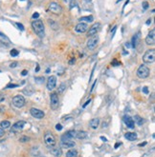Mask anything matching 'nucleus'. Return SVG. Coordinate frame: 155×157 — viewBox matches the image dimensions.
Returning <instances> with one entry per match:
<instances>
[{"label":"nucleus","mask_w":155,"mask_h":157,"mask_svg":"<svg viewBox=\"0 0 155 157\" xmlns=\"http://www.w3.org/2000/svg\"><path fill=\"white\" fill-rule=\"evenodd\" d=\"M32 28L34 30L35 34L39 38H43L45 35V28H44L43 22L41 20H34L32 22Z\"/></svg>","instance_id":"nucleus-1"},{"label":"nucleus","mask_w":155,"mask_h":157,"mask_svg":"<svg viewBox=\"0 0 155 157\" xmlns=\"http://www.w3.org/2000/svg\"><path fill=\"white\" fill-rule=\"evenodd\" d=\"M143 61L146 64H151L155 61V50L154 49H150L148 51L145 52V54L143 55Z\"/></svg>","instance_id":"nucleus-2"},{"label":"nucleus","mask_w":155,"mask_h":157,"mask_svg":"<svg viewBox=\"0 0 155 157\" xmlns=\"http://www.w3.org/2000/svg\"><path fill=\"white\" fill-rule=\"evenodd\" d=\"M149 72H150L149 69L145 66V65H141L138 68V70H137V76L139 78L145 79V78L149 76Z\"/></svg>","instance_id":"nucleus-3"},{"label":"nucleus","mask_w":155,"mask_h":157,"mask_svg":"<svg viewBox=\"0 0 155 157\" xmlns=\"http://www.w3.org/2000/svg\"><path fill=\"white\" fill-rule=\"evenodd\" d=\"M49 11L52 13V14H56V15H58L62 13V7L61 5H59L57 2H51L50 5H49Z\"/></svg>","instance_id":"nucleus-4"},{"label":"nucleus","mask_w":155,"mask_h":157,"mask_svg":"<svg viewBox=\"0 0 155 157\" xmlns=\"http://www.w3.org/2000/svg\"><path fill=\"white\" fill-rule=\"evenodd\" d=\"M13 105L16 108H22L25 105V98L22 95H16L13 98Z\"/></svg>","instance_id":"nucleus-5"},{"label":"nucleus","mask_w":155,"mask_h":157,"mask_svg":"<svg viewBox=\"0 0 155 157\" xmlns=\"http://www.w3.org/2000/svg\"><path fill=\"white\" fill-rule=\"evenodd\" d=\"M50 105H51V108L55 110L58 108V105H59V99H58V96L56 92H53L51 96H50Z\"/></svg>","instance_id":"nucleus-6"},{"label":"nucleus","mask_w":155,"mask_h":157,"mask_svg":"<svg viewBox=\"0 0 155 157\" xmlns=\"http://www.w3.org/2000/svg\"><path fill=\"white\" fill-rule=\"evenodd\" d=\"M44 140H45L46 145L49 146V147H53V146L56 145V138H55V136H54L51 132L45 133V135H44Z\"/></svg>","instance_id":"nucleus-7"},{"label":"nucleus","mask_w":155,"mask_h":157,"mask_svg":"<svg viewBox=\"0 0 155 157\" xmlns=\"http://www.w3.org/2000/svg\"><path fill=\"white\" fill-rule=\"evenodd\" d=\"M30 113L31 115L34 117V118L36 119H42L45 116V113H44L42 110H40L38 109H35V108H32V109H30Z\"/></svg>","instance_id":"nucleus-8"},{"label":"nucleus","mask_w":155,"mask_h":157,"mask_svg":"<svg viewBox=\"0 0 155 157\" xmlns=\"http://www.w3.org/2000/svg\"><path fill=\"white\" fill-rule=\"evenodd\" d=\"M145 43L148 45V46H153L155 44V31L154 30H151L147 36L145 37Z\"/></svg>","instance_id":"nucleus-9"},{"label":"nucleus","mask_w":155,"mask_h":157,"mask_svg":"<svg viewBox=\"0 0 155 157\" xmlns=\"http://www.w3.org/2000/svg\"><path fill=\"white\" fill-rule=\"evenodd\" d=\"M100 28H101V24L100 23H96L94 24L91 28L89 29V31H88V37H92V36H95L96 34L98 33V32L100 31Z\"/></svg>","instance_id":"nucleus-10"},{"label":"nucleus","mask_w":155,"mask_h":157,"mask_svg":"<svg viewBox=\"0 0 155 157\" xmlns=\"http://www.w3.org/2000/svg\"><path fill=\"white\" fill-rule=\"evenodd\" d=\"M87 29H88L87 23L80 22V23L75 27V32L78 33H85V32L87 31Z\"/></svg>","instance_id":"nucleus-11"},{"label":"nucleus","mask_w":155,"mask_h":157,"mask_svg":"<svg viewBox=\"0 0 155 157\" xmlns=\"http://www.w3.org/2000/svg\"><path fill=\"white\" fill-rule=\"evenodd\" d=\"M57 85V78L56 76H50L47 80V89L49 90H52L55 89V87Z\"/></svg>","instance_id":"nucleus-12"},{"label":"nucleus","mask_w":155,"mask_h":157,"mask_svg":"<svg viewBox=\"0 0 155 157\" xmlns=\"http://www.w3.org/2000/svg\"><path fill=\"white\" fill-rule=\"evenodd\" d=\"M26 125V122L25 121H18L13 126L12 128V132H17V131H20L22 128H24V126Z\"/></svg>","instance_id":"nucleus-13"},{"label":"nucleus","mask_w":155,"mask_h":157,"mask_svg":"<svg viewBox=\"0 0 155 157\" xmlns=\"http://www.w3.org/2000/svg\"><path fill=\"white\" fill-rule=\"evenodd\" d=\"M98 40L99 38L97 36H92L91 38H89V40L87 41V48L89 50H94L95 47L98 45Z\"/></svg>","instance_id":"nucleus-14"},{"label":"nucleus","mask_w":155,"mask_h":157,"mask_svg":"<svg viewBox=\"0 0 155 157\" xmlns=\"http://www.w3.org/2000/svg\"><path fill=\"white\" fill-rule=\"evenodd\" d=\"M124 122H125V124H126V126L127 128H134V127H135V123H134L133 118L130 117V116H128V115H126L124 117Z\"/></svg>","instance_id":"nucleus-15"},{"label":"nucleus","mask_w":155,"mask_h":157,"mask_svg":"<svg viewBox=\"0 0 155 157\" xmlns=\"http://www.w3.org/2000/svg\"><path fill=\"white\" fill-rule=\"evenodd\" d=\"M76 135H77L76 130H69L68 132H66L61 136V141L62 140H72L73 138H76Z\"/></svg>","instance_id":"nucleus-16"},{"label":"nucleus","mask_w":155,"mask_h":157,"mask_svg":"<svg viewBox=\"0 0 155 157\" xmlns=\"http://www.w3.org/2000/svg\"><path fill=\"white\" fill-rule=\"evenodd\" d=\"M60 146L64 148H71V147H74L76 146V143L73 140H62L60 143Z\"/></svg>","instance_id":"nucleus-17"},{"label":"nucleus","mask_w":155,"mask_h":157,"mask_svg":"<svg viewBox=\"0 0 155 157\" xmlns=\"http://www.w3.org/2000/svg\"><path fill=\"white\" fill-rule=\"evenodd\" d=\"M49 150H50V152H51L53 155H55V156L59 157L61 155V149H60L59 147H54V146H53V147H51V148H49Z\"/></svg>","instance_id":"nucleus-18"},{"label":"nucleus","mask_w":155,"mask_h":157,"mask_svg":"<svg viewBox=\"0 0 155 157\" xmlns=\"http://www.w3.org/2000/svg\"><path fill=\"white\" fill-rule=\"evenodd\" d=\"M99 125H100V119L99 118H93L89 122V126L94 129H96L99 127Z\"/></svg>","instance_id":"nucleus-19"},{"label":"nucleus","mask_w":155,"mask_h":157,"mask_svg":"<svg viewBox=\"0 0 155 157\" xmlns=\"http://www.w3.org/2000/svg\"><path fill=\"white\" fill-rule=\"evenodd\" d=\"M125 137L128 141H135L137 139V134L135 132H127L125 134Z\"/></svg>","instance_id":"nucleus-20"},{"label":"nucleus","mask_w":155,"mask_h":157,"mask_svg":"<svg viewBox=\"0 0 155 157\" xmlns=\"http://www.w3.org/2000/svg\"><path fill=\"white\" fill-rule=\"evenodd\" d=\"M79 20H80V22H83V23H90V22H92L93 20H94V17H93L92 15L83 16V17H81Z\"/></svg>","instance_id":"nucleus-21"},{"label":"nucleus","mask_w":155,"mask_h":157,"mask_svg":"<svg viewBox=\"0 0 155 157\" xmlns=\"http://www.w3.org/2000/svg\"><path fill=\"white\" fill-rule=\"evenodd\" d=\"M140 36H141V33L139 32V33H137L135 34V35H134V36L132 37L131 43H132V47H133V48H135V47H136V45H137V42H138L137 40H138V39L140 38Z\"/></svg>","instance_id":"nucleus-22"},{"label":"nucleus","mask_w":155,"mask_h":157,"mask_svg":"<svg viewBox=\"0 0 155 157\" xmlns=\"http://www.w3.org/2000/svg\"><path fill=\"white\" fill-rule=\"evenodd\" d=\"M66 157H78V151L74 148H71L66 152Z\"/></svg>","instance_id":"nucleus-23"},{"label":"nucleus","mask_w":155,"mask_h":157,"mask_svg":"<svg viewBox=\"0 0 155 157\" xmlns=\"http://www.w3.org/2000/svg\"><path fill=\"white\" fill-rule=\"evenodd\" d=\"M86 137H87V133L85 132V131H83V130H82V131H77L76 138L83 140V139H85Z\"/></svg>","instance_id":"nucleus-24"},{"label":"nucleus","mask_w":155,"mask_h":157,"mask_svg":"<svg viewBox=\"0 0 155 157\" xmlns=\"http://www.w3.org/2000/svg\"><path fill=\"white\" fill-rule=\"evenodd\" d=\"M134 123H136L138 126H142L143 125V123H144V120H143V118L142 117H140L139 115H135V117H134Z\"/></svg>","instance_id":"nucleus-25"},{"label":"nucleus","mask_w":155,"mask_h":157,"mask_svg":"<svg viewBox=\"0 0 155 157\" xmlns=\"http://www.w3.org/2000/svg\"><path fill=\"white\" fill-rule=\"evenodd\" d=\"M0 126H1V128H10L11 123L9 122V121L5 120V121H2V122L0 123Z\"/></svg>","instance_id":"nucleus-26"},{"label":"nucleus","mask_w":155,"mask_h":157,"mask_svg":"<svg viewBox=\"0 0 155 157\" xmlns=\"http://www.w3.org/2000/svg\"><path fill=\"white\" fill-rule=\"evenodd\" d=\"M48 23L50 24V27H52V29H54V30H58V25L57 22H55L53 20H50V19H49Z\"/></svg>","instance_id":"nucleus-27"},{"label":"nucleus","mask_w":155,"mask_h":157,"mask_svg":"<svg viewBox=\"0 0 155 157\" xmlns=\"http://www.w3.org/2000/svg\"><path fill=\"white\" fill-rule=\"evenodd\" d=\"M64 90H66V84L65 83H61L60 86H59V88H58V92L59 93H62Z\"/></svg>","instance_id":"nucleus-28"},{"label":"nucleus","mask_w":155,"mask_h":157,"mask_svg":"<svg viewBox=\"0 0 155 157\" xmlns=\"http://www.w3.org/2000/svg\"><path fill=\"white\" fill-rule=\"evenodd\" d=\"M0 39H2V40H3V42H10L9 38L7 37L6 35H4L2 33H0Z\"/></svg>","instance_id":"nucleus-29"},{"label":"nucleus","mask_w":155,"mask_h":157,"mask_svg":"<svg viewBox=\"0 0 155 157\" xmlns=\"http://www.w3.org/2000/svg\"><path fill=\"white\" fill-rule=\"evenodd\" d=\"M10 53H11V55H12L13 57H16L17 55H18V53H19V52H18V51H17V50H15V49H13V50L11 51Z\"/></svg>","instance_id":"nucleus-30"},{"label":"nucleus","mask_w":155,"mask_h":157,"mask_svg":"<svg viewBox=\"0 0 155 157\" xmlns=\"http://www.w3.org/2000/svg\"><path fill=\"white\" fill-rule=\"evenodd\" d=\"M30 140V138L28 137V136H21V137L19 138V141L21 143H25V142H28Z\"/></svg>","instance_id":"nucleus-31"},{"label":"nucleus","mask_w":155,"mask_h":157,"mask_svg":"<svg viewBox=\"0 0 155 157\" xmlns=\"http://www.w3.org/2000/svg\"><path fill=\"white\" fill-rule=\"evenodd\" d=\"M18 85H16V84H9V85H7V89H15V88H17Z\"/></svg>","instance_id":"nucleus-32"},{"label":"nucleus","mask_w":155,"mask_h":157,"mask_svg":"<svg viewBox=\"0 0 155 157\" xmlns=\"http://www.w3.org/2000/svg\"><path fill=\"white\" fill-rule=\"evenodd\" d=\"M39 17V14L38 13H34V14H33V16H32V18L34 19V20H37Z\"/></svg>","instance_id":"nucleus-33"},{"label":"nucleus","mask_w":155,"mask_h":157,"mask_svg":"<svg viewBox=\"0 0 155 157\" xmlns=\"http://www.w3.org/2000/svg\"><path fill=\"white\" fill-rule=\"evenodd\" d=\"M15 25L17 26V28L18 29H20L21 31H24V27H23V25L21 23H15Z\"/></svg>","instance_id":"nucleus-34"},{"label":"nucleus","mask_w":155,"mask_h":157,"mask_svg":"<svg viewBox=\"0 0 155 157\" xmlns=\"http://www.w3.org/2000/svg\"><path fill=\"white\" fill-rule=\"evenodd\" d=\"M143 92L145 94H148V89H147V87H144L143 88Z\"/></svg>","instance_id":"nucleus-35"},{"label":"nucleus","mask_w":155,"mask_h":157,"mask_svg":"<svg viewBox=\"0 0 155 157\" xmlns=\"http://www.w3.org/2000/svg\"><path fill=\"white\" fill-rule=\"evenodd\" d=\"M147 8H148V4H147V2H143V9L146 10Z\"/></svg>","instance_id":"nucleus-36"},{"label":"nucleus","mask_w":155,"mask_h":157,"mask_svg":"<svg viewBox=\"0 0 155 157\" xmlns=\"http://www.w3.org/2000/svg\"><path fill=\"white\" fill-rule=\"evenodd\" d=\"M4 134H5V130H4V128H0V137H2Z\"/></svg>","instance_id":"nucleus-37"},{"label":"nucleus","mask_w":155,"mask_h":157,"mask_svg":"<svg viewBox=\"0 0 155 157\" xmlns=\"http://www.w3.org/2000/svg\"><path fill=\"white\" fill-rule=\"evenodd\" d=\"M56 128H57L58 130H61V129H62V126H61L60 124H58V125L56 126Z\"/></svg>","instance_id":"nucleus-38"},{"label":"nucleus","mask_w":155,"mask_h":157,"mask_svg":"<svg viewBox=\"0 0 155 157\" xmlns=\"http://www.w3.org/2000/svg\"><path fill=\"white\" fill-rule=\"evenodd\" d=\"M35 81H37V82H39V83H41L42 81H44V78H42V77H37V78H35Z\"/></svg>","instance_id":"nucleus-39"},{"label":"nucleus","mask_w":155,"mask_h":157,"mask_svg":"<svg viewBox=\"0 0 155 157\" xmlns=\"http://www.w3.org/2000/svg\"><path fill=\"white\" fill-rule=\"evenodd\" d=\"M96 84H97V80L94 82V84L92 85V87H91V90H90V92H92L93 90H94V88H95V86H96Z\"/></svg>","instance_id":"nucleus-40"},{"label":"nucleus","mask_w":155,"mask_h":157,"mask_svg":"<svg viewBox=\"0 0 155 157\" xmlns=\"http://www.w3.org/2000/svg\"><path fill=\"white\" fill-rule=\"evenodd\" d=\"M16 66H17V63H16V62H14V63H12L10 65L11 68H15Z\"/></svg>","instance_id":"nucleus-41"},{"label":"nucleus","mask_w":155,"mask_h":157,"mask_svg":"<svg viewBox=\"0 0 155 157\" xmlns=\"http://www.w3.org/2000/svg\"><path fill=\"white\" fill-rule=\"evenodd\" d=\"M90 102H91V99L87 100V101H86V103H85V104H84V105H83V109H84V108H85V107H86V106H87V105L89 104Z\"/></svg>","instance_id":"nucleus-42"},{"label":"nucleus","mask_w":155,"mask_h":157,"mask_svg":"<svg viewBox=\"0 0 155 157\" xmlns=\"http://www.w3.org/2000/svg\"><path fill=\"white\" fill-rule=\"evenodd\" d=\"M4 100H5V97H4V95L0 94V103H1V102H3Z\"/></svg>","instance_id":"nucleus-43"},{"label":"nucleus","mask_w":155,"mask_h":157,"mask_svg":"<svg viewBox=\"0 0 155 157\" xmlns=\"http://www.w3.org/2000/svg\"><path fill=\"white\" fill-rule=\"evenodd\" d=\"M21 74H22V75H23V76L27 75V74H28V71H26V70H24V71H22V72H21Z\"/></svg>","instance_id":"nucleus-44"},{"label":"nucleus","mask_w":155,"mask_h":157,"mask_svg":"<svg viewBox=\"0 0 155 157\" xmlns=\"http://www.w3.org/2000/svg\"><path fill=\"white\" fill-rule=\"evenodd\" d=\"M145 145H146V142L141 143V144H139V147H143V146H145Z\"/></svg>","instance_id":"nucleus-45"},{"label":"nucleus","mask_w":155,"mask_h":157,"mask_svg":"<svg viewBox=\"0 0 155 157\" xmlns=\"http://www.w3.org/2000/svg\"><path fill=\"white\" fill-rule=\"evenodd\" d=\"M101 139H102V141H104V142H106L107 141V139L105 137H103V136H101Z\"/></svg>","instance_id":"nucleus-46"},{"label":"nucleus","mask_w":155,"mask_h":157,"mask_svg":"<svg viewBox=\"0 0 155 157\" xmlns=\"http://www.w3.org/2000/svg\"><path fill=\"white\" fill-rule=\"evenodd\" d=\"M73 63H75V59H72V60H70V62H69L70 65H73Z\"/></svg>","instance_id":"nucleus-47"},{"label":"nucleus","mask_w":155,"mask_h":157,"mask_svg":"<svg viewBox=\"0 0 155 157\" xmlns=\"http://www.w3.org/2000/svg\"><path fill=\"white\" fill-rule=\"evenodd\" d=\"M150 23H151V19H148V20L146 21V25H149Z\"/></svg>","instance_id":"nucleus-48"},{"label":"nucleus","mask_w":155,"mask_h":157,"mask_svg":"<svg viewBox=\"0 0 155 157\" xmlns=\"http://www.w3.org/2000/svg\"><path fill=\"white\" fill-rule=\"evenodd\" d=\"M120 145H121V143H117L116 145H115V148H117V147H119V146H120Z\"/></svg>","instance_id":"nucleus-49"},{"label":"nucleus","mask_w":155,"mask_h":157,"mask_svg":"<svg viewBox=\"0 0 155 157\" xmlns=\"http://www.w3.org/2000/svg\"><path fill=\"white\" fill-rule=\"evenodd\" d=\"M39 71V66L37 65V66H36V69H35V71Z\"/></svg>","instance_id":"nucleus-50"},{"label":"nucleus","mask_w":155,"mask_h":157,"mask_svg":"<svg viewBox=\"0 0 155 157\" xmlns=\"http://www.w3.org/2000/svg\"><path fill=\"white\" fill-rule=\"evenodd\" d=\"M46 72L49 73V72H50V69H47V70H46Z\"/></svg>","instance_id":"nucleus-51"},{"label":"nucleus","mask_w":155,"mask_h":157,"mask_svg":"<svg viewBox=\"0 0 155 157\" xmlns=\"http://www.w3.org/2000/svg\"><path fill=\"white\" fill-rule=\"evenodd\" d=\"M21 1H23V0H21Z\"/></svg>","instance_id":"nucleus-52"}]
</instances>
